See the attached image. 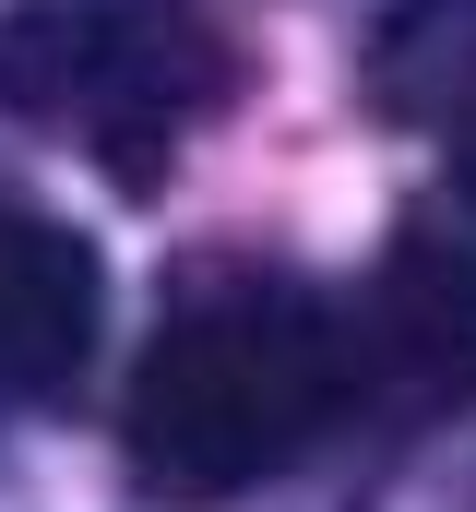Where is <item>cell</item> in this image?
<instances>
[{"label":"cell","instance_id":"5b68a950","mask_svg":"<svg viewBox=\"0 0 476 512\" xmlns=\"http://www.w3.org/2000/svg\"><path fill=\"white\" fill-rule=\"evenodd\" d=\"M369 96L393 120L465 131L476 120V0H393V24L369 36Z\"/></svg>","mask_w":476,"mask_h":512},{"label":"cell","instance_id":"6da1fadb","mask_svg":"<svg viewBox=\"0 0 476 512\" xmlns=\"http://www.w3.org/2000/svg\"><path fill=\"white\" fill-rule=\"evenodd\" d=\"M357 405H369V382H357L346 298L262 274V262H215V274L167 286V310L131 358V393H119V441L155 501L215 512L286 477L298 453H322V429Z\"/></svg>","mask_w":476,"mask_h":512},{"label":"cell","instance_id":"8992f818","mask_svg":"<svg viewBox=\"0 0 476 512\" xmlns=\"http://www.w3.org/2000/svg\"><path fill=\"white\" fill-rule=\"evenodd\" d=\"M453 191H465V215H476V120L453 131Z\"/></svg>","mask_w":476,"mask_h":512},{"label":"cell","instance_id":"277c9868","mask_svg":"<svg viewBox=\"0 0 476 512\" xmlns=\"http://www.w3.org/2000/svg\"><path fill=\"white\" fill-rule=\"evenodd\" d=\"M96 358V251L0 191V405H48Z\"/></svg>","mask_w":476,"mask_h":512},{"label":"cell","instance_id":"3957f363","mask_svg":"<svg viewBox=\"0 0 476 512\" xmlns=\"http://www.w3.org/2000/svg\"><path fill=\"white\" fill-rule=\"evenodd\" d=\"M369 405H465L476 393V239H393L381 274L346 298Z\"/></svg>","mask_w":476,"mask_h":512},{"label":"cell","instance_id":"7a4b0ae2","mask_svg":"<svg viewBox=\"0 0 476 512\" xmlns=\"http://www.w3.org/2000/svg\"><path fill=\"white\" fill-rule=\"evenodd\" d=\"M227 108V36L203 0H0V120L84 143L131 191Z\"/></svg>","mask_w":476,"mask_h":512}]
</instances>
